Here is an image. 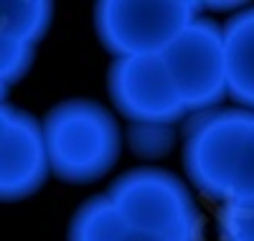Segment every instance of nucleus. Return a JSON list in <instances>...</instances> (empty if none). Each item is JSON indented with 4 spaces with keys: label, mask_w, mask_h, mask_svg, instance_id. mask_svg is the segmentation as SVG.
I'll list each match as a JSON object with an SVG mask.
<instances>
[{
    "label": "nucleus",
    "mask_w": 254,
    "mask_h": 241,
    "mask_svg": "<svg viewBox=\"0 0 254 241\" xmlns=\"http://www.w3.org/2000/svg\"><path fill=\"white\" fill-rule=\"evenodd\" d=\"M41 127H44L49 170L61 183H94L104 178L120 160V124L99 102H61L46 115Z\"/></svg>",
    "instance_id": "obj_2"
},
{
    "label": "nucleus",
    "mask_w": 254,
    "mask_h": 241,
    "mask_svg": "<svg viewBox=\"0 0 254 241\" xmlns=\"http://www.w3.org/2000/svg\"><path fill=\"white\" fill-rule=\"evenodd\" d=\"M13 109H15V107H10V104H0V140H3L5 129H8V124H10Z\"/></svg>",
    "instance_id": "obj_14"
},
{
    "label": "nucleus",
    "mask_w": 254,
    "mask_h": 241,
    "mask_svg": "<svg viewBox=\"0 0 254 241\" xmlns=\"http://www.w3.org/2000/svg\"><path fill=\"white\" fill-rule=\"evenodd\" d=\"M201 3L165 0V3H130L102 0L94 5V31L102 46L115 59L160 56L176 36L201 13Z\"/></svg>",
    "instance_id": "obj_4"
},
{
    "label": "nucleus",
    "mask_w": 254,
    "mask_h": 241,
    "mask_svg": "<svg viewBox=\"0 0 254 241\" xmlns=\"http://www.w3.org/2000/svg\"><path fill=\"white\" fill-rule=\"evenodd\" d=\"M221 31L229 94L244 109H254V5L229 15Z\"/></svg>",
    "instance_id": "obj_9"
},
{
    "label": "nucleus",
    "mask_w": 254,
    "mask_h": 241,
    "mask_svg": "<svg viewBox=\"0 0 254 241\" xmlns=\"http://www.w3.org/2000/svg\"><path fill=\"white\" fill-rule=\"evenodd\" d=\"M5 94H8V84L0 79V104H5Z\"/></svg>",
    "instance_id": "obj_15"
},
{
    "label": "nucleus",
    "mask_w": 254,
    "mask_h": 241,
    "mask_svg": "<svg viewBox=\"0 0 254 241\" xmlns=\"http://www.w3.org/2000/svg\"><path fill=\"white\" fill-rule=\"evenodd\" d=\"M117 241H181V239H168V236H155V234H145V231H135L127 226Z\"/></svg>",
    "instance_id": "obj_13"
},
{
    "label": "nucleus",
    "mask_w": 254,
    "mask_h": 241,
    "mask_svg": "<svg viewBox=\"0 0 254 241\" xmlns=\"http://www.w3.org/2000/svg\"><path fill=\"white\" fill-rule=\"evenodd\" d=\"M127 145L142 160H160L176 145L173 124H130Z\"/></svg>",
    "instance_id": "obj_11"
},
{
    "label": "nucleus",
    "mask_w": 254,
    "mask_h": 241,
    "mask_svg": "<svg viewBox=\"0 0 254 241\" xmlns=\"http://www.w3.org/2000/svg\"><path fill=\"white\" fill-rule=\"evenodd\" d=\"M216 229L221 241H254V198L224 203Z\"/></svg>",
    "instance_id": "obj_12"
},
{
    "label": "nucleus",
    "mask_w": 254,
    "mask_h": 241,
    "mask_svg": "<svg viewBox=\"0 0 254 241\" xmlns=\"http://www.w3.org/2000/svg\"><path fill=\"white\" fill-rule=\"evenodd\" d=\"M49 173L44 127L33 115L13 109L0 140V201L28 198L46 183Z\"/></svg>",
    "instance_id": "obj_7"
},
{
    "label": "nucleus",
    "mask_w": 254,
    "mask_h": 241,
    "mask_svg": "<svg viewBox=\"0 0 254 241\" xmlns=\"http://www.w3.org/2000/svg\"><path fill=\"white\" fill-rule=\"evenodd\" d=\"M160 59L188 115L208 112L229 94L224 31L214 18L198 15L176 36Z\"/></svg>",
    "instance_id": "obj_5"
},
{
    "label": "nucleus",
    "mask_w": 254,
    "mask_h": 241,
    "mask_svg": "<svg viewBox=\"0 0 254 241\" xmlns=\"http://www.w3.org/2000/svg\"><path fill=\"white\" fill-rule=\"evenodd\" d=\"M107 92L130 124H176L188 117L160 56L115 59L107 74Z\"/></svg>",
    "instance_id": "obj_6"
},
{
    "label": "nucleus",
    "mask_w": 254,
    "mask_h": 241,
    "mask_svg": "<svg viewBox=\"0 0 254 241\" xmlns=\"http://www.w3.org/2000/svg\"><path fill=\"white\" fill-rule=\"evenodd\" d=\"M54 5L44 0H0V79L20 81L33 63V46L51 26Z\"/></svg>",
    "instance_id": "obj_8"
},
{
    "label": "nucleus",
    "mask_w": 254,
    "mask_h": 241,
    "mask_svg": "<svg viewBox=\"0 0 254 241\" xmlns=\"http://www.w3.org/2000/svg\"><path fill=\"white\" fill-rule=\"evenodd\" d=\"M127 229L107 195H94L84 203L69 224V241H117Z\"/></svg>",
    "instance_id": "obj_10"
},
{
    "label": "nucleus",
    "mask_w": 254,
    "mask_h": 241,
    "mask_svg": "<svg viewBox=\"0 0 254 241\" xmlns=\"http://www.w3.org/2000/svg\"><path fill=\"white\" fill-rule=\"evenodd\" d=\"M107 198L125 224L155 236L201 241L203 218L190 188L163 168H135L110 185Z\"/></svg>",
    "instance_id": "obj_3"
},
{
    "label": "nucleus",
    "mask_w": 254,
    "mask_h": 241,
    "mask_svg": "<svg viewBox=\"0 0 254 241\" xmlns=\"http://www.w3.org/2000/svg\"><path fill=\"white\" fill-rule=\"evenodd\" d=\"M183 165L190 183L221 203L254 198V109H208L186 129Z\"/></svg>",
    "instance_id": "obj_1"
}]
</instances>
